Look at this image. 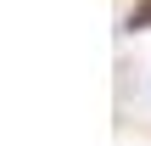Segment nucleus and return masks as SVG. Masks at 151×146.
Returning <instances> with one entry per match:
<instances>
[{
    "instance_id": "1",
    "label": "nucleus",
    "mask_w": 151,
    "mask_h": 146,
    "mask_svg": "<svg viewBox=\"0 0 151 146\" xmlns=\"http://www.w3.org/2000/svg\"><path fill=\"white\" fill-rule=\"evenodd\" d=\"M129 28H151V0H146V6H134V11H129Z\"/></svg>"
}]
</instances>
